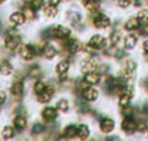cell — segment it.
Masks as SVG:
<instances>
[{
	"mask_svg": "<svg viewBox=\"0 0 148 141\" xmlns=\"http://www.w3.org/2000/svg\"><path fill=\"white\" fill-rule=\"evenodd\" d=\"M53 95H55V88H53L52 85H46L45 91H43L42 94L36 95V96H38V101H39V102L46 104V102H49L50 99H52V96H53Z\"/></svg>",
	"mask_w": 148,
	"mask_h": 141,
	"instance_id": "obj_8",
	"label": "cell"
},
{
	"mask_svg": "<svg viewBox=\"0 0 148 141\" xmlns=\"http://www.w3.org/2000/svg\"><path fill=\"white\" fill-rule=\"evenodd\" d=\"M68 19L72 22V25L78 29H82V23H81V14L78 12H69L68 13Z\"/></svg>",
	"mask_w": 148,
	"mask_h": 141,
	"instance_id": "obj_20",
	"label": "cell"
},
{
	"mask_svg": "<svg viewBox=\"0 0 148 141\" xmlns=\"http://www.w3.org/2000/svg\"><path fill=\"white\" fill-rule=\"evenodd\" d=\"M137 43H138V38H137L134 33H128V35L124 38V47H125L127 50L134 49V47L137 46Z\"/></svg>",
	"mask_w": 148,
	"mask_h": 141,
	"instance_id": "obj_15",
	"label": "cell"
},
{
	"mask_svg": "<svg viewBox=\"0 0 148 141\" xmlns=\"http://www.w3.org/2000/svg\"><path fill=\"white\" fill-rule=\"evenodd\" d=\"M43 130H45V127H43L42 124H36V125L33 127V130H32V131H33V134H39V133H42Z\"/></svg>",
	"mask_w": 148,
	"mask_h": 141,
	"instance_id": "obj_40",
	"label": "cell"
},
{
	"mask_svg": "<svg viewBox=\"0 0 148 141\" xmlns=\"http://www.w3.org/2000/svg\"><path fill=\"white\" fill-rule=\"evenodd\" d=\"M60 1H62V0H49V4L58 6V4H60Z\"/></svg>",
	"mask_w": 148,
	"mask_h": 141,
	"instance_id": "obj_43",
	"label": "cell"
},
{
	"mask_svg": "<svg viewBox=\"0 0 148 141\" xmlns=\"http://www.w3.org/2000/svg\"><path fill=\"white\" fill-rule=\"evenodd\" d=\"M46 35L49 38H55V39H59V41H66L71 38V30L62 25H55L52 26L50 29H48Z\"/></svg>",
	"mask_w": 148,
	"mask_h": 141,
	"instance_id": "obj_1",
	"label": "cell"
},
{
	"mask_svg": "<svg viewBox=\"0 0 148 141\" xmlns=\"http://www.w3.org/2000/svg\"><path fill=\"white\" fill-rule=\"evenodd\" d=\"M140 26H141V22H140V19H138L137 16H134V17H130V19L125 22V25H124L125 30H128V32L138 30V29H140Z\"/></svg>",
	"mask_w": 148,
	"mask_h": 141,
	"instance_id": "obj_13",
	"label": "cell"
},
{
	"mask_svg": "<svg viewBox=\"0 0 148 141\" xmlns=\"http://www.w3.org/2000/svg\"><path fill=\"white\" fill-rule=\"evenodd\" d=\"M39 75H40V69H39L38 66L30 68V71H29V76H30V78H38Z\"/></svg>",
	"mask_w": 148,
	"mask_h": 141,
	"instance_id": "obj_36",
	"label": "cell"
},
{
	"mask_svg": "<svg viewBox=\"0 0 148 141\" xmlns=\"http://www.w3.org/2000/svg\"><path fill=\"white\" fill-rule=\"evenodd\" d=\"M145 134H147V137H148V127H147V130H145Z\"/></svg>",
	"mask_w": 148,
	"mask_h": 141,
	"instance_id": "obj_47",
	"label": "cell"
},
{
	"mask_svg": "<svg viewBox=\"0 0 148 141\" xmlns=\"http://www.w3.org/2000/svg\"><path fill=\"white\" fill-rule=\"evenodd\" d=\"M135 69H137V62L134 61V59H127L125 62H124V71L125 72H128V74H134L135 72Z\"/></svg>",
	"mask_w": 148,
	"mask_h": 141,
	"instance_id": "obj_26",
	"label": "cell"
},
{
	"mask_svg": "<svg viewBox=\"0 0 148 141\" xmlns=\"http://www.w3.org/2000/svg\"><path fill=\"white\" fill-rule=\"evenodd\" d=\"M137 17L141 23H148V9H140L137 13Z\"/></svg>",
	"mask_w": 148,
	"mask_h": 141,
	"instance_id": "obj_30",
	"label": "cell"
},
{
	"mask_svg": "<svg viewBox=\"0 0 148 141\" xmlns=\"http://www.w3.org/2000/svg\"><path fill=\"white\" fill-rule=\"evenodd\" d=\"M43 4H45V0H30V6H32L35 10L42 9V7H43Z\"/></svg>",
	"mask_w": 148,
	"mask_h": 141,
	"instance_id": "obj_34",
	"label": "cell"
},
{
	"mask_svg": "<svg viewBox=\"0 0 148 141\" xmlns=\"http://www.w3.org/2000/svg\"><path fill=\"white\" fill-rule=\"evenodd\" d=\"M148 127V122L145 121V120H143V121H138V125H137V130L141 133V131H144L145 133V130H147Z\"/></svg>",
	"mask_w": 148,
	"mask_h": 141,
	"instance_id": "obj_38",
	"label": "cell"
},
{
	"mask_svg": "<svg viewBox=\"0 0 148 141\" xmlns=\"http://www.w3.org/2000/svg\"><path fill=\"white\" fill-rule=\"evenodd\" d=\"M20 42H22L20 36L13 32V33H9V35L6 36V39H4V46L7 47V49H10V50H14V49H17V47L20 46Z\"/></svg>",
	"mask_w": 148,
	"mask_h": 141,
	"instance_id": "obj_3",
	"label": "cell"
},
{
	"mask_svg": "<svg viewBox=\"0 0 148 141\" xmlns=\"http://www.w3.org/2000/svg\"><path fill=\"white\" fill-rule=\"evenodd\" d=\"M58 108L55 107H45L43 108V111H42V117H43V120L45 121H53V120H56L58 118Z\"/></svg>",
	"mask_w": 148,
	"mask_h": 141,
	"instance_id": "obj_10",
	"label": "cell"
},
{
	"mask_svg": "<svg viewBox=\"0 0 148 141\" xmlns=\"http://www.w3.org/2000/svg\"><path fill=\"white\" fill-rule=\"evenodd\" d=\"M43 13H45V16H46V17L53 19V17L58 14V7H56V6H53V4H48L46 7H43Z\"/></svg>",
	"mask_w": 148,
	"mask_h": 141,
	"instance_id": "obj_27",
	"label": "cell"
},
{
	"mask_svg": "<svg viewBox=\"0 0 148 141\" xmlns=\"http://www.w3.org/2000/svg\"><path fill=\"white\" fill-rule=\"evenodd\" d=\"M55 71H56V74H58L62 79H65V78H66V74H68V71H69V62H68V61H60V62L56 65Z\"/></svg>",
	"mask_w": 148,
	"mask_h": 141,
	"instance_id": "obj_16",
	"label": "cell"
},
{
	"mask_svg": "<svg viewBox=\"0 0 148 141\" xmlns=\"http://www.w3.org/2000/svg\"><path fill=\"white\" fill-rule=\"evenodd\" d=\"M0 72H1L3 75H10V74L13 72V66H12V63H10L9 61H6V59L0 61Z\"/></svg>",
	"mask_w": 148,
	"mask_h": 141,
	"instance_id": "obj_24",
	"label": "cell"
},
{
	"mask_svg": "<svg viewBox=\"0 0 148 141\" xmlns=\"http://www.w3.org/2000/svg\"><path fill=\"white\" fill-rule=\"evenodd\" d=\"M143 112H144L145 115H148V102L147 104H144V107H143Z\"/></svg>",
	"mask_w": 148,
	"mask_h": 141,
	"instance_id": "obj_45",
	"label": "cell"
},
{
	"mask_svg": "<svg viewBox=\"0 0 148 141\" xmlns=\"http://www.w3.org/2000/svg\"><path fill=\"white\" fill-rule=\"evenodd\" d=\"M3 1H4V0H0V4H1V3H3Z\"/></svg>",
	"mask_w": 148,
	"mask_h": 141,
	"instance_id": "obj_48",
	"label": "cell"
},
{
	"mask_svg": "<svg viewBox=\"0 0 148 141\" xmlns=\"http://www.w3.org/2000/svg\"><path fill=\"white\" fill-rule=\"evenodd\" d=\"M144 61H145V62H148V50H145V52H144Z\"/></svg>",
	"mask_w": 148,
	"mask_h": 141,
	"instance_id": "obj_46",
	"label": "cell"
},
{
	"mask_svg": "<svg viewBox=\"0 0 148 141\" xmlns=\"http://www.w3.org/2000/svg\"><path fill=\"white\" fill-rule=\"evenodd\" d=\"M122 115H124V117H132V108H131L130 105L122 107Z\"/></svg>",
	"mask_w": 148,
	"mask_h": 141,
	"instance_id": "obj_39",
	"label": "cell"
},
{
	"mask_svg": "<svg viewBox=\"0 0 148 141\" xmlns=\"http://www.w3.org/2000/svg\"><path fill=\"white\" fill-rule=\"evenodd\" d=\"M36 10L32 7V6H29V7H25V16L27 17V19H35V16H36V13H35Z\"/></svg>",
	"mask_w": 148,
	"mask_h": 141,
	"instance_id": "obj_33",
	"label": "cell"
},
{
	"mask_svg": "<svg viewBox=\"0 0 148 141\" xmlns=\"http://www.w3.org/2000/svg\"><path fill=\"white\" fill-rule=\"evenodd\" d=\"M82 96H84V99L85 101H88V102H94V101H97L99 96V92L97 88H86V89H84V92H82Z\"/></svg>",
	"mask_w": 148,
	"mask_h": 141,
	"instance_id": "obj_12",
	"label": "cell"
},
{
	"mask_svg": "<svg viewBox=\"0 0 148 141\" xmlns=\"http://www.w3.org/2000/svg\"><path fill=\"white\" fill-rule=\"evenodd\" d=\"M99 128H101V131H102L103 134H109V133L115 128V122H114V120H111V118H102L101 122H99Z\"/></svg>",
	"mask_w": 148,
	"mask_h": 141,
	"instance_id": "obj_9",
	"label": "cell"
},
{
	"mask_svg": "<svg viewBox=\"0 0 148 141\" xmlns=\"http://www.w3.org/2000/svg\"><path fill=\"white\" fill-rule=\"evenodd\" d=\"M26 19H27V17L25 16L23 12H14V13H12L10 17H9L10 23L14 25V26H20V25H23V23L26 22Z\"/></svg>",
	"mask_w": 148,
	"mask_h": 141,
	"instance_id": "obj_11",
	"label": "cell"
},
{
	"mask_svg": "<svg viewBox=\"0 0 148 141\" xmlns=\"http://www.w3.org/2000/svg\"><path fill=\"white\" fill-rule=\"evenodd\" d=\"M84 81H85V84H88V85H97L99 81H101V75H99L98 72H95V71L86 72L85 76H84Z\"/></svg>",
	"mask_w": 148,
	"mask_h": 141,
	"instance_id": "obj_14",
	"label": "cell"
},
{
	"mask_svg": "<svg viewBox=\"0 0 148 141\" xmlns=\"http://www.w3.org/2000/svg\"><path fill=\"white\" fill-rule=\"evenodd\" d=\"M137 125H138V121H135L132 117H124V121L121 124V128H122V131L125 134L131 135V134H134V133L138 131L137 130Z\"/></svg>",
	"mask_w": 148,
	"mask_h": 141,
	"instance_id": "obj_2",
	"label": "cell"
},
{
	"mask_svg": "<svg viewBox=\"0 0 148 141\" xmlns=\"http://www.w3.org/2000/svg\"><path fill=\"white\" fill-rule=\"evenodd\" d=\"M92 23H94V26L98 28V29H106V28L111 26V20H109V17H108L106 14H102V13H97V14L94 16Z\"/></svg>",
	"mask_w": 148,
	"mask_h": 141,
	"instance_id": "obj_4",
	"label": "cell"
},
{
	"mask_svg": "<svg viewBox=\"0 0 148 141\" xmlns=\"http://www.w3.org/2000/svg\"><path fill=\"white\" fill-rule=\"evenodd\" d=\"M88 45H89L91 49L101 50V49H105V47H106V39H105L102 35H94V36L89 39Z\"/></svg>",
	"mask_w": 148,
	"mask_h": 141,
	"instance_id": "obj_6",
	"label": "cell"
},
{
	"mask_svg": "<svg viewBox=\"0 0 148 141\" xmlns=\"http://www.w3.org/2000/svg\"><path fill=\"white\" fill-rule=\"evenodd\" d=\"M143 87L145 88V91H147V92H148V78H145V79L143 81Z\"/></svg>",
	"mask_w": 148,
	"mask_h": 141,
	"instance_id": "obj_44",
	"label": "cell"
},
{
	"mask_svg": "<svg viewBox=\"0 0 148 141\" xmlns=\"http://www.w3.org/2000/svg\"><path fill=\"white\" fill-rule=\"evenodd\" d=\"M97 69V62L94 61V59H91V58H88V59H84L82 62H81V71L82 72H91V71H95Z\"/></svg>",
	"mask_w": 148,
	"mask_h": 141,
	"instance_id": "obj_17",
	"label": "cell"
},
{
	"mask_svg": "<svg viewBox=\"0 0 148 141\" xmlns=\"http://www.w3.org/2000/svg\"><path fill=\"white\" fill-rule=\"evenodd\" d=\"M36 53H38L36 49L32 46V45H22V46L19 47V55L25 61H32L36 56Z\"/></svg>",
	"mask_w": 148,
	"mask_h": 141,
	"instance_id": "obj_5",
	"label": "cell"
},
{
	"mask_svg": "<svg viewBox=\"0 0 148 141\" xmlns=\"http://www.w3.org/2000/svg\"><path fill=\"white\" fill-rule=\"evenodd\" d=\"M89 134H91V131H89V127L86 124H79L78 125V134H76V137L79 140H86L89 137Z\"/></svg>",
	"mask_w": 148,
	"mask_h": 141,
	"instance_id": "obj_19",
	"label": "cell"
},
{
	"mask_svg": "<svg viewBox=\"0 0 148 141\" xmlns=\"http://www.w3.org/2000/svg\"><path fill=\"white\" fill-rule=\"evenodd\" d=\"M119 39H121V35H119L118 30L111 32V36H109V42H111V45H116V43L119 42Z\"/></svg>",
	"mask_w": 148,
	"mask_h": 141,
	"instance_id": "obj_32",
	"label": "cell"
},
{
	"mask_svg": "<svg viewBox=\"0 0 148 141\" xmlns=\"http://www.w3.org/2000/svg\"><path fill=\"white\" fill-rule=\"evenodd\" d=\"M10 92L14 96H22V94H23V81L22 79H14V82L12 84Z\"/></svg>",
	"mask_w": 148,
	"mask_h": 141,
	"instance_id": "obj_18",
	"label": "cell"
},
{
	"mask_svg": "<svg viewBox=\"0 0 148 141\" xmlns=\"http://www.w3.org/2000/svg\"><path fill=\"white\" fill-rule=\"evenodd\" d=\"M56 108H58L59 111H62V112H68V111H69V102H68L65 98H62V99L58 101Z\"/></svg>",
	"mask_w": 148,
	"mask_h": 141,
	"instance_id": "obj_29",
	"label": "cell"
},
{
	"mask_svg": "<svg viewBox=\"0 0 148 141\" xmlns=\"http://www.w3.org/2000/svg\"><path fill=\"white\" fill-rule=\"evenodd\" d=\"M81 3H82L89 12H98L99 0H81Z\"/></svg>",
	"mask_w": 148,
	"mask_h": 141,
	"instance_id": "obj_23",
	"label": "cell"
},
{
	"mask_svg": "<svg viewBox=\"0 0 148 141\" xmlns=\"http://www.w3.org/2000/svg\"><path fill=\"white\" fill-rule=\"evenodd\" d=\"M76 134H78V125H75V124H71L63 130L65 138H73V137H76Z\"/></svg>",
	"mask_w": 148,
	"mask_h": 141,
	"instance_id": "obj_22",
	"label": "cell"
},
{
	"mask_svg": "<svg viewBox=\"0 0 148 141\" xmlns=\"http://www.w3.org/2000/svg\"><path fill=\"white\" fill-rule=\"evenodd\" d=\"M42 53H43V56H45L46 59H53V58L58 55V50L52 46V45H45L43 50H42Z\"/></svg>",
	"mask_w": 148,
	"mask_h": 141,
	"instance_id": "obj_25",
	"label": "cell"
},
{
	"mask_svg": "<svg viewBox=\"0 0 148 141\" xmlns=\"http://www.w3.org/2000/svg\"><path fill=\"white\" fill-rule=\"evenodd\" d=\"M6 102V94L3 91H0V105H3Z\"/></svg>",
	"mask_w": 148,
	"mask_h": 141,
	"instance_id": "obj_41",
	"label": "cell"
},
{
	"mask_svg": "<svg viewBox=\"0 0 148 141\" xmlns=\"http://www.w3.org/2000/svg\"><path fill=\"white\" fill-rule=\"evenodd\" d=\"M65 45H66V47H68V50L71 52V53H78L79 50H82L84 49V46L81 45V42L78 41V39H75V38H69V39H66L65 41Z\"/></svg>",
	"mask_w": 148,
	"mask_h": 141,
	"instance_id": "obj_7",
	"label": "cell"
},
{
	"mask_svg": "<svg viewBox=\"0 0 148 141\" xmlns=\"http://www.w3.org/2000/svg\"><path fill=\"white\" fill-rule=\"evenodd\" d=\"M45 88H46V84L42 82V81H36L35 85H33V91H35V94L36 95L42 94V92L45 91Z\"/></svg>",
	"mask_w": 148,
	"mask_h": 141,
	"instance_id": "obj_31",
	"label": "cell"
},
{
	"mask_svg": "<svg viewBox=\"0 0 148 141\" xmlns=\"http://www.w3.org/2000/svg\"><path fill=\"white\" fill-rule=\"evenodd\" d=\"M143 49H144V52L148 50V38H145V41L143 42Z\"/></svg>",
	"mask_w": 148,
	"mask_h": 141,
	"instance_id": "obj_42",
	"label": "cell"
},
{
	"mask_svg": "<svg viewBox=\"0 0 148 141\" xmlns=\"http://www.w3.org/2000/svg\"><path fill=\"white\" fill-rule=\"evenodd\" d=\"M1 137L4 140H10L14 137V128L13 127H4L3 131H1Z\"/></svg>",
	"mask_w": 148,
	"mask_h": 141,
	"instance_id": "obj_28",
	"label": "cell"
},
{
	"mask_svg": "<svg viewBox=\"0 0 148 141\" xmlns=\"http://www.w3.org/2000/svg\"><path fill=\"white\" fill-rule=\"evenodd\" d=\"M116 3H118V6H119V7L127 9V7H130V4H132V3H134V0H116Z\"/></svg>",
	"mask_w": 148,
	"mask_h": 141,
	"instance_id": "obj_37",
	"label": "cell"
},
{
	"mask_svg": "<svg viewBox=\"0 0 148 141\" xmlns=\"http://www.w3.org/2000/svg\"><path fill=\"white\" fill-rule=\"evenodd\" d=\"M13 122H14V128L19 130V131L25 130L26 125H27V120H26V117H23V115H17V117L13 120Z\"/></svg>",
	"mask_w": 148,
	"mask_h": 141,
	"instance_id": "obj_21",
	"label": "cell"
},
{
	"mask_svg": "<svg viewBox=\"0 0 148 141\" xmlns=\"http://www.w3.org/2000/svg\"><path fill=\"white\" fill-rule=\"evenodd\" d=\"M138 33L143 38H148V23H141V26L138 29Z\"/></svg>",
	"mask_w": 148,
	"mask_h": 141,
	"instance_id": "obj_35",
	"label": "cell"
}]
</instances>
